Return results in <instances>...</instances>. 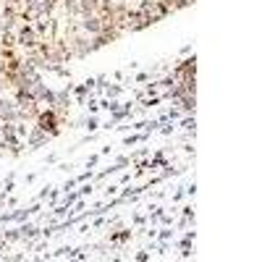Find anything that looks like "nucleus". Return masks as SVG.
Masks as SVG:
<instances>
[{
	"mask_svg": "<svg viewBox=\"0 0 262 262\" xmlns=\"http://www.w3.org/2000/svg\"><path fill=\"white\" fill-rule=\"evenodd\" d=\"M69 53H71L74 58H84L86 53H92V48H90V37L76 34V37L71 39V48H69Z\"/></svg>",
	"mask_w": 262,
	"mask_h": 262,
	"instance_id": "423d86ee",
	"label": "nucleus"
},
{
	"mask_svg": "<svg viewBox=\"0 0 262 262\" xmlns=\"http://www.w3.org/2000/svg\"><path fill=\"white\" fill-rule=\"evenodd\" d=\"M184 107H186V111H194V95H184L181 100H179Z\"/></svg>",
	"mask_w": 262,
	"mask_h": 262,
	"instance_id": "1a4fd4ad",
	"label": "nucleus"
},
{
	"mask_svg": "<svg viewBox=\"0 0 262 262\" xmlns=\"http://www.w3.org/2000/svg\"><path fill=\"white\" fill-rule=\"evenodd\" d=\"M137 11L144 16L147 24H155V21H160V18H165V16L170 13V11L165 8L163 0H142V3L137 6Z\"/></svg>",
	"mask_w": 262,
	"mask_h": 262,
	"instance_id": "f03ea898",
	"label": "nucleus"
},
{
	"mask_svg": "<svg viewBox=\"0 0 262 262\" xmlns=\"http://www.w3.org/2000/svg\"><path fill=\"white\" fill-rule=\"evenodd\" d=\"M50 137L48 134H42V131L37 128V126H32V131H29V137H27V142H29V147L32 149H37V147H42V144H45Z\"/></svg>",
	"mask_w": 262,
	"mask_h": 262,
	"instance_id": "0eeeda50",
	"label": "nucleus"
},
{
	"mask_svg": "<svg viewBox=\"0 0 262 262\" xmlns=\"http://www.w3.org/2000/svg\"><path fill=\"white\" fill-rule=\"evenodd\" d=\"M100 6H102V0H79V11H81V16H92V13H97Z\"/></svg>",
	"mask_w": 262,
	"mask_h": 262,
	"instance_id": "6e6552de",
	"label": "nucleus"
},
{
	"mask_svg": "<svg viewBox=\"0 0 262 262\" xmlns=\"http://www.w3.org/2000/svg\"><path fill=\"white\" fill-rule=\"evenodd\" d=\"M102 29H105V21L100 18V13H92V16H81V21H79V32L90 34V37L100 34Z\"/></svg>",
	"mask_w": 262,
	"mask_h": 262,
	"instance_id": "20e7f679",
	"label": "nucleus"
},
{
	"mask_svg": "<svg viewBox=\"0 0 262 262\" xmlns=\"http://www.w3.org/2000/svg\"><path fill=\"white\" fill-rule=\"evenodd\" d=\"M3 29H6V18L0 16V34H3Z\"/></svg>",
	"mask_w": 262,
	"mask_h": 262,
	"instance_id": "9b49d317",
	"label": "nucleus"
},
{
	"mask_svg": "<svg viewBox=\"0 0 262 262\" xmlns=\"http://www.w3.org/2000/svg\"><path fill=\"white\" fill-rule=\"evenodd\" d=\"M18 121V107L11 97H0V123H16Z\"/></svg>",
	"mask_w": 262,
	"mask_h": 262,
	"instance_id": "39448f33",
	"label": "nucleus"
},
{
	"mask_svg": "<svg viewBox=\"0 0 262 262\" xmlns=\"http://www.w3.org/2000/svg\"><path fill=\"white\" fill-rule=\"evenodd\" d=\"M13 39H16V45L27 48V50L39 48V37H37V32H34V27H32V24H24V27H21V29H18V34H16Z\"/></svg>",
	"mask_w": 262,
	"mask_h": 262,
	"instance_id": "7ed1b4c3",
	"label": "nucleus"
},
{
	"mask_svg": "<svg viewBox=\"0 0 262 262\" xmlns=\"http://www.w3.org/2000/svg\"><path fill=\"white\" fill-rule=\"evenodd\" d=\"M60 118H58V111L55 107H45V111H39L34 116V126L42 131V134H48V137H55L58 131H60Z\"/></svg>",
	"mask_w": 262,
	"mask_h": 262,
	"instance_id": "f257e3e1",
	"label": "nucleus"
},
{
	"mask_svg": "<svg viewBox=\"0 0 262 262\" xmlns=\"http://www.w3.org/2000/svg\"><path fill=\"white\" fill-rule=\"evenodd\" d=\"M3 92H6V79L0 76V95H3Z\"/></svg>",
	"mask_w": 262,
	"mask_h": 262,
	"instance_id": "9d476101",
	"label": "nucleus"
}]
</instances>
